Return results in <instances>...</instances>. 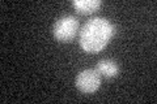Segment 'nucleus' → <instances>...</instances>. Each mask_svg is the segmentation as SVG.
Returning <instances> with one entry per match:
<instances>
[{
    "instance_id": "obj_5",
    "label": "nucleus",
    "mask_w": 157,
    "mask_h": 104,
    "mask_svg": "<svg viewBox=\"0 0 157 104\" xmlns=\"http://www.w3.org/2000/svg\"><path fill=\"white\" fill-rule=\"evenodd\" d=\"M102 2L101 0H75L72 3V5L76 8V11H78L82 14L93 13L101 7Z\"/></svg>"
},
{
    "instance_id": "obj_4",
    "label": "nucleus",
    "mask_w": 157,
    "mask_h": 104,
    "mask_svg": "<svg viewBox=\"0 0 157 104\" xmlns=\"http://www.w3.org/2000/svg\"><path fill=\"white\" fill-rule=\"evenodd\" d=\"M96 69L101 76L105 77H115L119 73V65L113 59H102L97 63Z\"/></svg>"
},
{
    "instance_id": "obj_3",
    "label": "nucleus",
    "mask_w": 157,
    "mask_h": 104,
    "mask_svg": "<svg viewBox=\"0 0 157 104\" xmlns=\"http://www.w3.org/2000/svg\"><path fill=\"white\" fill-rule=\"evenodd\" d=\"M76 86L80 91L92 94L101 86V74L94 68H88L81 70L76 77Z\"/></svg>"
},
{
    "instance_id": "obj_2",
    "label": "nucleus",
    "mask_w": 157,
    "mask_h": 104,
    "mask_svg": "<svg viewBox=\"0 0 157 104\" xmlns=\"http://www.w3.org/2000/svg\"><path fill=\"white\" fill-rule=\"evenodd\" d=\"M78 31V20L72 14H63L59 17L52 27V33L58 41L70 42Z\"/></svg>"
},
{
    "instance_id": "obj_1",
    "label": "nucleus",
    "mask_w": 157,
    "mask_h": 104,
    "mask_svg": "<svg viewBox=\"0 0 157 104\" xmlns=\"http://www.w3.org/2000/svg\"><path fill=\"white\" fill-rule=\"evenodd\" d=\"M115 33V26L105 17L89 20L80 31V44L86 52H98L104 48Z\"/></svg>"
}]
</instances>
